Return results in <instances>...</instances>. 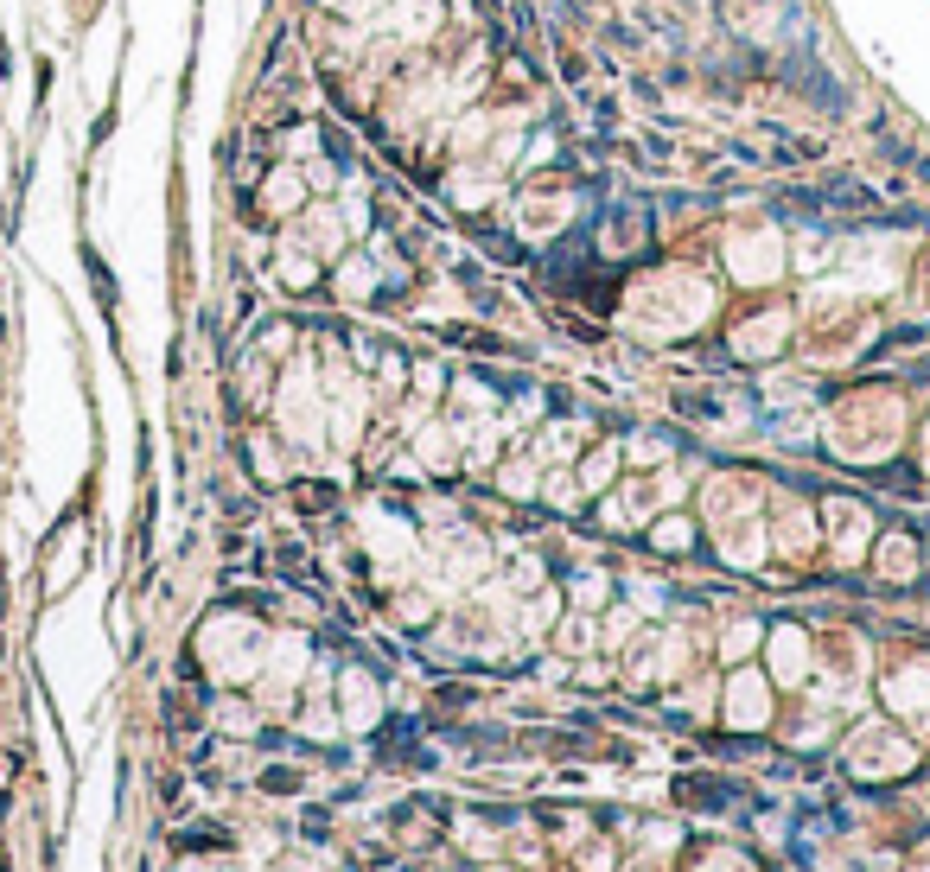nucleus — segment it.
<instances>
[{
  "instance_id": "f257e3e1",
  "label": "nucleus",
  "mask_w": 930,
  "mask_h": 872,
  "mask_svg": "<svg viewBox=\"0 0 930 872\" xmlns=\"http://www.w3.org/2000/svg\"><path fill=\"white\" fill-rule=\"evenodd\" d=\"M294 198H300V179H294V172H281V179L268 185V204H274V211H287Z\"/></svg>"
},
{
  "instance_id": "f03ea898",
  "label": "nucleus",
  "mask_w": 930,
  "mask_h": 872,
  "mask_svg": "<svg viewBox=\"0 0 930 872\" xmlns=\"http://www.w3.org/2000/svg\"><path fill=\"white\" fill-rule=\"evenodd\" d=\"M344 293H351V300H357V293H370V268H344Z\"/></svg>"
}]
</instances>
